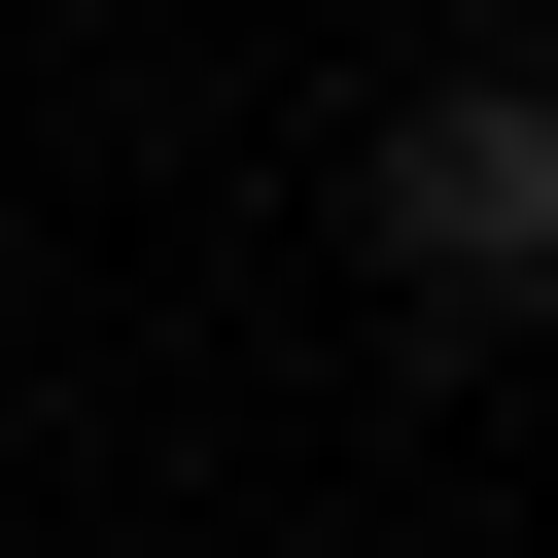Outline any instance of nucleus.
Segmentation results:
<instances>
[{"mask_svg":"<svg viewBox=\"0 0 558 558\" xmlns=\"http://www.w3.org/2000/svg\"><path fill=\"white\" fill-rule=\"evenodd\" d=\"M349 244H384L418 314H558V70H418V105L349 140Z\"/></svg>","mask_w":558,"mask_h":558,"instance_id":"nucleus-1","label":"nucleus"}]
</instances>
